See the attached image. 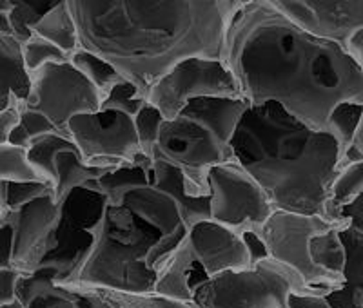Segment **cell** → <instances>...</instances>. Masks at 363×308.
I'll return each mask as SVG.
<instances>
[{
  "label": "cell",
  "mask_w": 363,
  "mask_h": 308,
  "mask_svg": "<svg viewBox=\"0 0 363 308\" xmlns=\"http://www.w3.org/2000/svg\"><path fill=\"white\" fill-rule=\"evenodd\" d=\"M186 243L194 263L199 265L206 278L251 265V256L242 232L215 219L194 223L187 232Z\"/></svg>",
  "instance_id": "obj_14"
},
{
  "label": "cell",
  "mask_w": 363,
  "mask_h": 308,
  "mask_svg": "<svg viewBox=\"0 0 363 308\" xmlns=\"http://www.w3.org/2000/svg\"><path fill=\"white\" fill-rule=\"evenodd\" d=\"M340 234L345 245L343 281L327 300L333 308H363V232L349 225Z\"/></svg>",
  "instance_id": "obj_17"
},
{
  "label": "cell",
  "mask_w": 363,
  "mask_h": 308,
  "mask_svg": "<svg viewBox=\"0 0 363 308\" xmlns=\"http://www.w3.org/2000/svg\"><path fill=\"white\" fill-rule=\"evenodd\" d=\"M249 105H251L249 100L242 98V96H238V98H233V96H203V98L191 100L182 111L202 120L225 144L231 145L236 127H238L240 120L245 115Z\"/></svg>",
  "instance_id": "obj_18"
},
{
  "label": "cell",
  "mask_w": 363,
  "mask_h": 308,
  "mask_svg": "<svg viewBox=\"0 0 363 308\" xmlns=\"http://www.w3.org/2000/svg\"><path fill=\"white\" fill-rule=\"evenodd\" d=\"M53 187L45 181H2V198L6 210H17L37 198L51 193Z\"/></svg>",
  "instance_id": "obj_34"
},
{
  "label": "cell",
  "mask_w": 363,
  "mask_h": 308,
  "mask_svg": "<svg viewBox=\"0 0 363 308\" xmlns=\"http://www.w3.org/2000/svg\"><path fill=\"white\" fill-rule=\"evenodd\" d=\"M71 147H77L74 142L71 140L69 135H64L60 131L45 132V135L37 136L28 147V158L38 176L50 183L55 185V160L62 151Z\"/></svg>",
  "instance_id": "obj_24"
},
{
  "label": "cell",
  "mask_w": 363,
  "mask_h": 308,
  "mask_svg": "<svg viewBox=\"0 0 363 308\" xmlns=\"http://www.w3.org/2000/svg\"><path fill=\"white\" fill-rule=\"evenodd\" d=\"M300 25L345 42L363 25V0H269Z\"/></svg>",
  "instance_id": "obj_15"
},
{
  "label": "cell",
  "mask_w": 363,
  "mask_h": 308,
  "mask_svg": "<svg viewBox=\"0 0 363 308\" xmlns=\"http://www.w3.org/2000/svg\"><path fill=\"white\" fill-rule=\"evenodd\" d=\"M231 151L274 210L327 218L343 158L342 145L329 131L311 127L278 102L251 103L236 127Z\"/></svg>",
  "instance_id": "obj_3"
},
{
  "label": "cell",
  "mask_w": 363,
  "mask_h": 308,
  "mask_svg": "<svg viewBox=\"0 0 363 308\" xmlns=\"http://www.w3.org/2000/svg\"><path fill=\"white\" fill-rule=\"evenodd\" d=\"M343 227H330L311 239V258L314 263L330 274L343 278L345 267V245L340 230Z\"/></svg>",
  "instance_id": "obj_26"
},
{
  "label": "cell",
  "mask_w": 363,
  "mask_h": 308,
  "mask_svg": "<svg viewBox=\"0 0 363 308\" xmlns=\"http://www.w3.org/2000/svg\"><path fill=\"white\" fill-rule=\"evenodd\" d=\"M223 60L249 103L278 102L314 129H325L340 103H363V73L345 42L313 33L269 0L238 6Z\"/></svg>",
  "instance_id": "obj_1"
},
{
  "label": "cell",
  "mask_w": 363,
  "mask_h": 308,
  "mask_svg": "<svg viewBox=\"0 0 363 308\" xmlns=\"http://www.w3.org/2000/svg\"><path fill=\"white\" fill-rule=\"evenodd\" d=\"M203 96L244 98L238 79L223 58H184L165 71L147 91V100L165 118H174L191 100Z\"/></svg>",
  "instance_id": "obj_9"
},
{
  "label": "cell",
  "mask_w": 363,
  "mask_h": 308,
  "mask_svg": "<svg viewBox=\"0 0 363 308\" xmlns=\"http://www.w3.org/2000/svg\"><path fill=\"white\" fill-rule=\"evenodd\" d=\"M285 308H333V304L318 292H291Z\"/></svg>",
  "instance_id": "obj_39"
},
{
  "label": "cell",
  "mask_w": 363,
  "mask_h": 308,
  "mask_svg": "<svg viewBox=\"0 0 363 308\" xmlns=\"http://www.w3.org/2000/svg\"><path fill=\"white\" fill-rule=\"evenodd\" d=\"M31 31L57 44L67 55L74 53L80 47L79 28L67 0H60L42 13L38 21L31 25Z\"/></svg>",
  "instance_id": "obj_22"
},
{
  "label": "cell",
  "mask_w": 363,
  "mask_h": 308,
  "mask_svg": "<svg viewBox=\"0 0 363 308\" xmlns=\"http://www.w3.org/2000/svg\"><path fill=\"white\" fill-rule=\"evenodd\" d=\"M58 131L55 127V123L51 122L45 115H42L37 109H31V107L22 105V115L21 122L15 129H13L11 136H9V144L21 145V147H29V144L37 138V136L45 135V132Z\"/></svg>",
  "instance_id": "obj_32"
},
{
  "label": "cell",
  "mask_w": 363,
  "mask_h": 308,
  "mask_svg": "<svg viewBox=\"0 0 363 308\" xmlns=\"http://www.w3.org/2000/svg\"><path fill=\"white\" fill-rule=\"evenodd\" d=\"M165 116L162 115L160 109L153 103L145 102V105L142 107L138 115L135 116V127L136 135H138V142H140V147L144 154L153 158V152L157 149L158 136H160L162 123H164Z\"/></svg>",
  "instance_id": "obj_33"
},
{
  "label": "cell",
  "mask_w": 363,
  "mask_h": 308,
  "mask_svg": "<svg viewBox=\"0 0 363 308\" xmlns=\"http://www.w3.org/2000/svg\"><path fill=\"white\" fill-rule=\"evenodd\" d=\"M6 207H4V198H2V181H0V222L4 218Z\"/></svg>",
  "instance_id": "obj_44"
},
{
  "label": "cell",
  "mask_w": 363,
  "mask_h": 308,
  "mask_svg": "<svg viewBox=\"0 0 363 308\" xmlns=\"http://www.w3.org/2000/svg\"><path fill=\"white\" fill-rule=\"evenodd\" d=\"M338 222L345 227H354L363 232V193L338 210Z\"/></svg>",
  "instance_id": "obj_38"
},
{
  "label": "cell",
  "mask_w": 363,
  "mask_h": 308,
  "mask_svg": "<svg viewBox=\"0 0 363 308\" xmlns=\"http://www.w3.org/2000/svg\"><path fill=\"white\" fill-rule=\"evenodd\" d=\"M359 193H363V158L352 164L342 167L340 174L336 176L330 190V202L327 209V218L340 227H345L338 222V210L345 203L354 200Z\"/></svg>",
  "instance_id": "obj_27"
},
{
  "label": "cell",
  "mask_w": 363,
  "mask_h": 308,
  "mask_svg": "<svg viewBox=\"0 0 363 308\" xmlns=\"http://www.w3.org/2000/svg\"><path fill=\"white\" fill-rule=\"evenodd\" d=\"M291 292L314 290L296 270L265 258L206 278L194 285L193 301L200 308H285Z\"/></svg>",
  "instance_id": "obj_5"
},
{
  "label": "cell",
  "mask_w": 363,
  "mask_h": 308,
  "mask_svg": "<svg viewBox=\"0 0 363 308\" xmlns=\"http://www.w3.org/2000/svg\"><path fill=\"white\" fill-rule=\"evenodd\" d=\"M74 287L89 290L91 294H95L109 308H200L194 301L165 296V294H160L157 290L128 292L102 287H84V285H74Z\"/></svg>",
  "instance_id": "obj_23"
},
{
  "label": "cell",
  "mask_w": 363,
  "mask_h": 308,
  "mask_svg": "<svg viewBox=\"0 0 363 308\" xmlns=\"http://www.w3.org/2000/svg\"><path fill=\"white\" fill-rule=\"evenodd\" d=\"M0 35H13V24L9 9H0Z\"/></svg>",
  "instance_id": "obj_42"
},
{
  "label": "cell",
  "mask_w": 363,
  "mask_h": 308,
  "mask_svg": "<svg viewBox=\"0 0 363 308\" xmlns=\"http://www.w3.org/2000/svg\"><path fill=\"white\" fill-rule=\"evenodd\" d=\"M24 102L26 100L18 98V96H13L11 103L0 111V144H8L9 142V136H11L13 129L17 127L18 122H21Z\"/></svg>",
  "instance_id": "obj_36"
},
{
  "label": "cell",
  "mask_w": 363,
  "mask_h": 308,
  "mask_svg": "<svg viewBox=\"0 0 363 308\" xmlns=\"http://www.w3.org/2000/svg\"><path fill=\"white\" fill-rule=\"evenodd\" d=\"M80 47L100 55L147 96L189 57L223 58L240 0H67Z\"/></svg>",
  "instance_id": "obj_2"
},
{
  "label": "cell",
  "mask_w": 363,
  "mask_h": 308,
  "mask_svg": "<svg viewBox=\"0 0 363 308\" xmlns=\"http://www.w3.org/2000/svg\"><path fill=\"white\" fill-rule=\"evenodd\" d=\"M69 62L100 91L102 96L108 95L116 84H120L122 80H128L124 74L113 66L111 62H108L100 55L93 53V51L84 50V47H79L74 53H71Z\"/></svg>",
  "instance_id": "obj_25"
},
{
  "label": "cell",
  "mask_w": 363,
  "mask_h": 308,
  "mask_svg": "<svg viewBox=\"0 0 363 308\" xmlns=\"http://www.w3.org/2000/svg\"><path fill=\"white\" fill-rule=\"evenodd\" d=\"M31 74L22 58V44L13 35H0V111L11 103L13 96L28 100Z\"/></svg>",
  "instance_id": "obj_19"
},
{
  "label": "cell",
  "mask_w": 363,
  "mask_h": 308,
  "mask_svg": "<svg viewBox=\"0 0 363 308\" xmlns=\"http://www.w3.org/2000/svg\"><path fill=\"white\" fill-rule=\"evenodd\" d=\"M108 200L93 187H77L58 202V223L50 254L42 265L58 270V283H73L95 249Z\"/></svg>",
  "instance_id": "obj_6"
},
{
  "label": "cell",
  "mask_w": 363,
  "mask_h": 308,
  "mask_svg": "<svg viewBox=\"0 0 363 308\" xmlns=\"http://www.w3.org/2000/svg\"><path fill=\"white\" fill-rule=\"evenodd\" d=\"M363 118V103L345 102L336 107L333 115L329 116L325 125V131L335 136L343 149V154L349 147H352L356 138V132L359 129V123ZM343 160V158H342Z\"/></svg>",
  "instance_id": "obj_28"
},
{
  "label": "cell",
  "mask_w": 363,
  "mask_h": 308,
  "mask_svg": "<svg viewBox=\"0 0 363 308\" xmlns=\"http://www.w3.org/2000/svg\"><path fill=\"white\" fill-rule=\"evenodd\" d=\"M44 181L28 158V149L0 144V181Z\"/></svg>",
  "instance_id": "obj_30"
},
{
  "label": "cell",
  "mask_w": 363,
  "mask_h": 308,
  "mask_svg": "<svg viewBox=\"0 0 363 308\" xmlns=\"http://www.w3.org/2000/svg\"><path fill=\"white\" fill-rule=\"evenodd\" d=\"M153 181V158L140 152L131 164L109 169L96 180V189L106 196L109 205H124L131 190Z\"/></svg>",
  "instance_id": "obj_20"
},
{
  "label": "cell",
  "mask_w": 363,
  "mask_h": 308,
  "mask_svg": "<svg viewBox=\"0 0 363 308\" xmlns=\"http://www.w3.org/2000/svg\"><path fill=\"white\" fill-rule=\"evenodd\" d=\"M58 202L53 190L17 210H6L2 222L13 229L11 265L21 272H33L50 254L58 223Z\"/></svg>",
  "instance_id": "obj_13"
},
{
  "label": "cell",
  "mask_w": 363,
  "mask_h": 308,
  "mask_svg": "<svg viewBox=\"0 0 363 308\" xmlns=\"http://www.w3.org/2000/svg\"><path fill=\"white\" fill-rule=\"evenodd\" d=\"M211 219L238 232L260 230L274 207L258 181L236 160L209 171Z\"/></svg>",
  "instance_id": "obj_12"
},
{
  "label": "cell",
  "mask_w": 363,
  "mask_h": 308,
  "mask_svg": "<svg viewBox=\"0 0 363 308\" xmlns=\"http://www.w3.org/2000/svg\"><path fill=\"white\" fill-rule=\"evenodd\" d=\"M73 287H74V285H73ZM79 288H80V287H79ZM82 290H86V288H82ZM86 292H89V290H86ZM89 294H91V292H89ZM91 296L95 297V308H109V307H106V304H104L102 301H100L99 297L95 296V294H91Z\"/></svg>",
  "instance_id": "obj_45"
},
{
  "label": "cell",
  "mask_w": 363,
  "mask_h": 308,
  "mask_svg": "<svg viewBox=\"0 0 363 308\" xmlns=\"http://www.w3.org/2000/svg\"><path fill=\"white\" fill-rule=\"evenodd\" d=\"M153 158H162L186 174L187 190L193 196L209 194V171L233 158L231 145L202 120L180 111L162 123Z\"/></svg>",
  "instance_id": "obj_7"
},
{
  "label": "cell",
  "mask_w": 363,
  "mask_h": 308,
  "mask_svg": "<svg viewBox=\"0 0 363 308\" xmlns=\"http://www.w3.org/2000/svg\"><path fill=\"white\" fill-rule=\"evenodd\" d=\"M345 45H347V50H349V53L352 55V58L358 62L359 69H362L363 73V25L359 29H356L354 33L347 38Z\"/></svg>",
  "instance_id": "obj_41"
},
{
  "label": "cell",
  "mask_w": 363,
  "mask_h": 308,
  "mask_svg": "<svg viewBox=\"0 0 363 308\" xmlns=\"http://www.w3.org/2000/svg\"><path fill=\"white\" fill-rule=\"evenodd\" d=\"M240 2H245V0H240Z\"/></svg>",
  "instance_id": "obj_46"
},
{
  "label": "cell",
  "mask_w": 363,
  "mask_h": 308,
  "mask_svg": "<svg viewBox=\"0 0 363 308\" xmlns=\"http://www.w3.org/2000/svg\"><path fill=\"white\" fill-rule=\"evenodd\" d=\"M109 169L95 167L84 160L79 147L62 151L55 160V200L60 202L77 187H93L96 189V180Z\"/></svg>",
  "instance_id": "obj_21"
},
{
  "label": "cell",
  "mask_w": 363,
  "mask_h": 308,
  "mask_svg": "<svg viewBox=\"0 0 363 308\" xmlns=\"http://www.w3.org/2000/svg\"><path fill=\"white\" fill-rule=\"evenodd\" d=\"M330 227L340 225L316 214L272 210L267 222L262 225L260 234L272 259L296 270L307 287L327 296L342 285L343 278L330 274L314 263L311 258V239Z\"/></svg>",
  "instance_id": "obj_8"
},
{
  "label": "cell",
  "mask_w": 363,
  "mask_h": 308,
  "mask_svg": "<svg viewBox=\"0 0 363 308\" xmlns=\"http://www.w3.org/2000/svg\"><path fill=\"white\" fill-rule=\"evenodd\" d=\"M352 145H354V147L363 154V118H362V123H359V129H358V132H356L354 144Z\"/></svg>",
  "instance_id": "obj_43"
},
{
  "label": "cell",
  "mask_w": 363,
  "mask_h": 308,
  "mask_svg": "<svg viewBox=\"0 0 363 308\" xmlns=\"http://www.w3.org/2000/svg\"><path fill=\"white\" fill-rule=\"evenodd\" d=\"M22 275L21 270L15 267L0 268V307L17 301V283Z\"/></svg>",
  "instance_id": "obj_37"
},
{
  "label": "cell",
  "mask_w": 363,
  "mask_h": 308,
  "mask_svg": "<svg viewBox=\"0 0 363 308\" xmlns=\"http://www.w3.org/2000/svg\"><path fill=\"white\" fill-rule=\"evenodd\" d=\"M104 96L69 60L50 62L31 73V89L26 105L45 115L55 127L67 135L74 115L99 111Z\"/></svg>",
  "instance_id": "obj_11"
},
{
  "label": "cell",
  "mask_w": 363,
  "mask_h": 308,
  "mask_svg": "<svg viewBox=\"0 0 363 308\" xmlns=\"http://www.w3.org/2000/svg\"><path fill=\"white\" fill-rule=\"evenodd\" d=\"M147 102V96L142 93L138 87L135 86L129 80H122L120 84H116L108 95L104 96L102 105L106 107H115V109H120V111L128 113L129 116L135 118L138 115L142 107Z\"/></svg>",
  "instance_id": "obj_35"
},
{
  "label": "cell",
  "mask_w": 363,
  "mask_h": 308,
  "mask_svg": "<svg viewBox=\"0 0 363 308\" xmlns=\"http://www.w3.org/2000/svg\"><path fill=\"white\" fill-rule=\"evenodd\" d=\"M13 229L9 223L0 222V268L13 267Z\"/></svg>",
  "instance_id": "obj_40"
},
{
  "label": "cell",
  "mask_w": 363,
  "mask_h": 308,
  "mask_svg": "<svg viewBox=\"0 0 363 308\" xmlns=\"http://www.w3.org/2000/svg\"><path fill=\"white\" fill-rule=\"evenodd\" d=\"M22 58H24L26 69L31 74L33 71L45 66V64H50V62L69 60V55L60 50L57 44L48 40V38L33 33L28 40L22 42Z\"/></svg>",
  "instance_id": "obj_31"
},
{
  "label": "cell",
  "mask_w": 363,
  "mask_h": 308,
  "mask_svg": "<svg viewBox=\"0 0 363 308\" xmlns=\"http://www.w3.org/2000/svg\"><path fill=\"white\" fill-rule=\"evenodd\" d=\"M160 230L138 218L129 207L108 205L95 249L73 283L113 290L151 292L158 274L147 265Z\"/></svg>",
  "instance_id": "obj_4"
},
{
  "label": "cell",
  "mask_w": 363,
  "mask_h": 308,
  "mask_svg": "<svg viewBox=\"0 0 363 308\" xmlns=\"http://www.w3.org/2000/svg\"><path fill=\"white\" fill-rule=\"evenodd\" d=\"M124 205L129 207L133 212L160 230L162 236L187 232V227L182 218V210L173 194L155 185L153 181L144 187L131 190L125 196Z\"/></svg>",
  "instance_id": "obj_16"
},
{
  "label": "cell",
  "mask_w": 363,
  "mask_h": 308,
  "mask_svg": "<svg viewBox=\"0 0 363 308\" xmlns=\"http://www.w3.org/2000/svg\"><path fill=\"white\" fill-rule=\"evenodd\" d=\"M60 288L58 270L50 265H40L33 272H22L17 283V297L24 307H28L37 297L53 294Z\"/></svg>",
  "instance_id": "obj_29"
},
{
  "label": "cell",
  "mask_w": 363,
  "mask_h": 308,
  "mask_svg": "<svg viewBox=\"0 0 363 308\" xmlns=\"http://www.w3.org/2000/svg\"><path fill=\"white\" fill-rule=\"evenodd\" d=\"M67 135L87 164L115 169L131 164L142 152L135 118L115 107L74 115L67 122Z\"/></svg>",
  "instance_id": "obj_10"
}]
</instances>
